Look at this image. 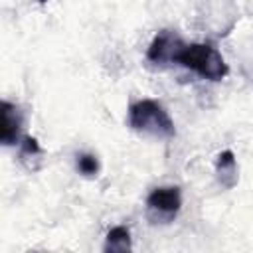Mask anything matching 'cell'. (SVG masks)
<instances>
[{
  "instance_id": "obj_1",
  "label": "cell",
  "mask_w": 253,
  "mask_h": 253,
  "mask_svg": "<svg viewBox=\"0 0 253 253\" xmlns=\"http://www.w3.org/2000/svg\"><path fill=\"white\" fill-rule=\"evenodd\" d=\"M128 126L140 134L156 138H172L176 134L174 121L162 103L154 99H138L128 107Z\"/></svg>"
},
{
  "instance_id": "obj_2",
  "label": "cell",
  "mask_w": 253,
  "mask_h": 253,
  "mask_svg": "<svg viewBox=\"0 0 253 253\" xmlns=\"http://www.w3.org/2000/svg\"><path fill=\"white\" fill-rule=\"evenodd\" d=\"M176 63L208 81H221L229 73L223 55L210 43H184L176 55Z\"/></svg>"
},
{
  "instance_id": "obj_3",
  "label": "cell",
  "mask_w": 253,
  "mask_h": 253,
  "mask_svg": "<svg viewBox=\"0 0 253 253\" xmlns=\"http://www.w3.org/2000/svg\"><path fill=\"white\" fill-rule=\"evenodd\" d=\"M182 210V190L178 186H158L146 198V217L152 223L168 225Z\"/></svg>"
},
{
  "instance_id": "obj_4",
  "label": "cell",
  "mask_w": 253,
  "mask_h": 253,
  "mask_svg": "<svg viewBox=\"0 0 253 253\" xmlns=\"http://www.w3.org/2000/svg\"><path fill=\"white\" fill-rule=\"evenodd\" d=\"M184 43L186 42L174 30H160L148 45L146 59L154 67H166L170 63H176V55Z\"/></svg>"
},
{
  "instance_id": "obj_5",
  "label": "cell",
  "mask_w": 253,
  "mask_h": 253,
  "mask_svg": "<svg viewBox=\"0 0 253 253\" xmlns=\"http://www.w3.org/2000/svg\"><path fill=\"white\" fill-rule=\"evenodd\" d=\"M22 130H24V113L20 105L12 101H2V130L0 140L4 146H16L22 142Z\"/></svg>"
},
{
  "instance_id": "obj_6",
  "label": "cell",
  "mask_w": 253,
  "mask_h": 253,
  "mask_svg": "<svg viewBox=\"0 0 253 253\" xmlns=\"http://www.w3.org/2000/svg\"><path fill=\"white\" fill-rule=\"evenodd\" d=\"M215 178L217 182L225 188V190H231L237 180H239V168H237V160H235V154L231 150H221L217 156H215Z\"/></svg>"
},
{
  "instance_id": "obj_7",
  "label": "cell",
  "mask_w": 253,
  "mask_h": 253,
  "mask_svg": "<svg viewBox=\"0 0 253 253\" xmlns=\"http://www.w3.org/2000/svg\"><path fill=\"white\" fill-rule=\"evenodd\" d=\"M132 249V237H130V229L126 225H115L109 229L107 237H105V245L103 251L105 253H125Z\"/></svg>"
},
{
  "instance_id": "obj_8",
  "label": "cell",
  "mask_w": 253,
  "mask_h": 253,
  "mask_svg": "<svg viewBox=\"0 0 253 253\" xmlns=\"http://www.w3.org/2000/svg\"><path fill=\"white\" fill-rule=\"evenodd\" d=\"M42 156H43V150H42L40 142L34 136H24L22 142H20V160L28 168L36 170L38 164L42 162Z\"/></svg>"
},
{
  "instance_id": "obj_9",
  "label": "cell",
  "mask_w": 253,
  "mask_h": 253,
  "mask_svg": "<svg viewBox=\"0 0 253 253\" xmlns=\"http://www.w3.org/2000/svg\"><path fill=\"white\" fill-rule=\"evenodd\" d=\"M75 168L81 176L85 178H95L101 170V164H99V158L91 152H81L75 156Z\"/></svg>"
},
{
  "instance_id": "obj_10",
  "label": "cell",
  "mask_w": 253,
  "mask_h": 253,
  "mask_svg": "<svg viewBox=\"0 0 253 253\" xmlns=\"http://www.w3.org/2000/svg\"><path fill=\"white\" fill-rule=\"evenodd\" d=\"M38 2H42V4H45V2H49V0H38Z\"/></svg>"
}]
</instances>
